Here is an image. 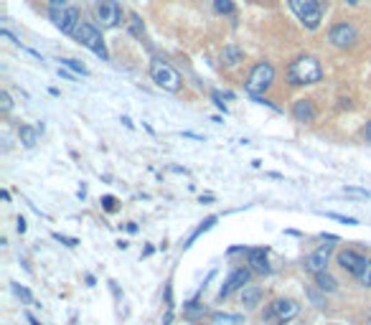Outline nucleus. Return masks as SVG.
Masks as SVG:
<instances>
[{
    "instance_id": "f257e3e1",
    "label": "nucleus",
    "mask_w": 371,
    "mask_h": 325,
    "mask_svg": "<svg viewBox=\"0 0 371 325\" xmlns=\"http://www.w3.org/2000/svg\"><path fill=\"white\" fill-rule=\"evenodd\" d=\"M287 82L293 87H308V84H318L323 79V67L315 56H297L295 61H290V67L285 71Z\"/></svg>"
},
{
    "instance_id": "f03ea898",
    "label": "nucleus",
    "mask_w": 371,
    "mask_h": 325,
    "mask_svg": "<svg viewBox=\"0 0 371 325\" xmlns=\"http://www.w3.org/2000/svg\"><path fill=\"white\" fill-rule=\"evenodd\" d=\"M272 82H275V69H272V64L270 61H260V64H254L249 76H247L245 89L252 94V97H262V94L272 87Z\"/></svg>"
},
{
    "instance_id": "7ed1b4c3",
    "label": "nucleus",
    "mask_w": 371,
    "mask_h": 325,
    "mask_svg": "<svg viewBox=\"0 0 371 325\" xmlns=\"http://www.w3.org/2000/svg\"><path fill=\"white\" fill-rule=\"evenodd\" d=\"M290 10L295 13V18L303 23V28L308 31H315L323 21V8L318 0H287Z\"/></svg>"
},
{
    "instance_id": "20e7f679",
    "label": "nucleus",
    "mask_w": 371,
    "mask_h": 325,
    "mask_svg": "<svg viewBox=\"0 0 371 325\" xmlns=\"http://www.w3.org/2000/svg\"><path fill=\"white\" fill-rule=\"evenodd\" d=\"M150 79L155 82V87H161L163 92H178L181 89V74L163 58L150 61Z\"/></svg>"
},
{
    "instance_id": "39448f33",
    "label": "nucleus",
    "mask_w": 371,
    "mask_h": 325,
    "mask_svg": "<svg viewBox=\"0 0 371 325\" xmlns=\"http://www.w3.org/2000/svg\"><path fill=\"white\" fill-rule=\"evenodd\" d=\"M74 38L82 43V46H87L89 51H94L102 61H107V58H110V54H107V46H104V38H102V34H100V28H97V25L82 21V23L76 25Z\"/></svg>"
},
{
    "instance_id": "423d86ee",
    "label": "nucleus",
    "mask_w": 371,
    "mask_h": 325,
    "mask_svg": "<svg viewBox=\"0 0 371 325\" xmlns=\"http://www.w3.org/2000/svg\"><path fill=\"white\" fill-rule=\"evenodd\" d=\"M297 313H300V305L295 300H290V298H278V300L270 302V308L265 313V320L267 323H275V325H287L290 320H295Z\"/></svg>"
},
{
    "instance_id": "0eeeda50",
    "label": "nucleus",
    "mask_w": 371,
    "mask_h": 325,
    "mask_svg": "<svg viewBox=\"0 0 371 325\" xmlns=\"http://www.w3.org/2000/svg\"><path fill=\"white\" fill-rule=\"evenodd\" d=\"M94 16L102 23V28H117L122 23V8L117 0H97Z\"/></svg>"
},
{
    "instance_id": "6e6552de",
    "label": "nucleus",
    "mask_w": 371,
    "mask_h": 325,
    "mask_svg": "<svg viewBox=\"0 0 371 325\" xmlns=\"http://www.w3.org/2000/svg\"><path fill=\"white\" fill-rule=\"evenodd\" d=\"M51 23L59 28L61 34H71L74 36L76 25L82 23L79 21V10L71 8V5H59V8H51Z\"/></svg>"
},
{
    "instance_id": "1a4fd4ad",
    "label": "nucleus",
    "mask_w": 371,
    "mask_h": 325,
    "mask_svg": "<svg viewBox=\"0 0 371 325\" xmlns=\"http://www.w3.org/2000/svg\"><path fill=\"white\" fill-rule=\"evenodd\" d=\"M356 38H359L356 28L351 23H346V21L330 25V31H328L330 46H336V49H351V46L356 43Z\"/></svg>"
},
{
    "instance_id": "9d476101",
    "label": "nucleus",
    "mask_w": 371,
    "mask_h": 325,
    "mask_svg": "<svg viewBox=\"0 0 371 325\" xmlns=\"http://www.w3.org/2000/svg\"><path fill=\"white\" fill-rule=\"evenodd\" d=\"M330 244L321 247V249H315L313 254L303 259V269L305 272H311V275H323V272H328V262H330Z\"/></svg>"
},
{
    "instance_id": "9b49d317",
    "label": "nucleus",
    "mask_w": 371,
    "mask_h": 325,
    "mask_svg": "<svg viewBox=\"0 0 371 325\" xmlns=\"http://www.w3.org/2000/svg\"><path fill=\"white\" fill-rule=\"evenodd\" d=\"M336 262H338V267L344 269V272L359 277V275H361L363 265H366V257H363V254H359V251H354V249H341V251H338Z\"/></svg>"
},
{
    "instance_id": "f8f14e48",
    "label": "nucleus",
    "mask_w": 371,
    "mask_h": 325,
    "mask_svg": "<svg viewBox=\"0 0 371 325\" xmlns=\"http://www.w3.org/2000/svg\"><path fill=\"white\" fill-rule=\"evenodd\" d=\"M249 277H252V269H249V267H236L234 272L227 277V282L221 284V290H219L221 300H224V298H229L234 290H245L247 282H249Z\"/></svg>"
},
{
    "instance_id": "ddd939ff",
    "label": "nucleus",
    "mask_w": 371,
    "mask_h": 325,
    "mask_svg": "<svg viewBox=\"0 0 371 325\" xmlns=\"http://www.w3.org/2000/svg\"><path fill=\"white\" fill-rule=\"evenodd\" d=\"M247 265L254 275H270V262H267V249L265 247H254L247 251Z\"/></svg>"
},
{
    "instance_id": "4468645a",
    "label": "nucleus",
    "mask_w": 371,
    "mask_h": 325,
    "mask_svg": "<svg viewBox=\"0 0 371 325\" xmlns=\"http://www.w3.org/2000/svg\"><path fill=\"white\" fill-rule=\"evenodd\" d=\"M315 104H313V100H297L295 104H293V117H295V122H300V125H308V122H313L315 120Z\"/></svg>"
},
{
    "instance_id": "2eb2a0df",
    "label": "nucleus",
    "mask_w": 371,
    "mask_h": 325,
    "mask_svg": "<svg viewBox=\"0 0 371 325\" xmlns=\"http://www.w3.org/2000/svg\"><path fill=\"white\" fill-rule=\"evenodd\" d=\"M262 298H265V290H262L260 284H247L245 290L239 292V300H242V305H245L247 310L257 308L262 302Z\"/></svg>"
},
{
    "instance_id": "dca6fc26",
    "label": "nucleus",
    "mask_w": 371,
    "mask_h": 325,
    "mask_svg": "<svg viewBox=\"0 0 371 325\" xmlns=\"http://www.w3.org/2000/svg\"><path fill=\"white\" fill-rule=\"evenodd\" d=\"M18 140H21L23 148H34L36 142H38V130H36L34 125H21V130H18Z\"/></svg>"
},
{
    "instance_id": "f3484780",
    "label": "nucleus",
    "mask_w": 371,
    "mask_h": 325,
    "mask_svg": "<svg viewBox=\"0 0 371 325\" xmlns=\"http://www.w3.org/2000/svg\"><path fill=\"white\" fill-rule=\"evenodd\" d=\"M315 287H318L321 292H336L338 282H336V277H333V275L323 272V275H315Z\"/></svg>"
},
{
    "instance_id": "a211bd4d",
    "label": "nucleus",
    "mask_w": 371,
    "mask_h": 325,
    "mask_svg": "<svg viewBox=\"0 0 371 325\" xmlns=\"http://www.w3.org/2000/svg\"><path fill=\"white\" fill-rule=\"evenodd\" d=\"M242 58H245V54H242V49H236V46H227V49L221 51V61L229 64V67H236Z\"/></svg>"
},
{
    "instance_id": "6ab92c4d",
    "label": "nucleus",
    "mask_w": 371,
    "mask_h": 325,
    "mask_svg": "<svg viewBox=\"0 0 371 325\" xmlns=\"http://www.w3.org/2000/svg\"><path fill=\"white\" fill-rule=\"evenodd\" d=\"M61 67H67L69 71L76 76H89V69H87L82 61H76V58H61Z\"/></svg>"
},
{
    "instance_id": "aec40b11",
    "label": "nucleus",
    "mask_w": 371,
    "mask_h": 325,
    "mask_svg": "<svg viewBox=\"0 0 371 325\" xmlns=\"http://www.w3.org/2000/svg\"><path fill=\"white\" fill-rule=\"evenodd\" d=\"M214 325H242V315H227V313H216L211 317Z\"/></svg>"
},
{
    "instance_id": "412c9836",
    "label": "nucleus",
    "mask_w": 371,
    "mask_h": 325,
    "mask_svg": "<svg viewBox=\"0 0 371 325\" xmlns=\"http://www.w3.org/2000/svg\"><path fill=\"white\" fill-rule=\"evenodd\" d=\"M127 25H130L133 36H137V38H143V36H145V25H143V21H140V16H137V13H130V21H127Z\"/></svg>"
},
{
    "instance_id": "4be33fe9",
    "label": "nucleus",
    "mask_w": 371,
    "mask_h": 325,
    "mask_svg": "<svg viewBox=\"0 0 371 325\" xmlns=\"http://www.w3.org/2000/svg\"><path fill=\"white\" fill-rule=\"evenodd\" d=\"M203 313H206V308H203L199 300H191L186 305V317H188V320H196V317H201Z\"/></svg>"
},
{
    "instance_id": "5701e85b",
    "label": "nucleus",
    "mask_w": 371,
    "mask_h": 325,
    "mask_svg": "<svg viewBox=\"0 0 371 325\" xmlns=\"http://www.w3.org/2000/svg\"><path fill=\"white\" fill-rule=\"evenodd\" d=\"M214 10L219 16H232L234 13V0H214Z\"/></svg>"
},
{
    "instance_id": "b1692460",
    "label": "nucleus",
    "mask_w": 371,
    "mask_h": 325,
    "mask_svg": "<svg viewBox=\"0 0 371 325\" xmlns=\"http://www.w3.org/2000/svg\"><path fill=\"white\" fill-rule=\"evenodd\" d=\"M214 224H216V216H209V218H206V221H201V226H199V229H196V232L191 234V239H188V244L194 242L196 236H201L203 232H209V229H211V226H214ZM188 244H186V247H188Z\"/></svg>"
},
{
    "instance_id": "393cba45",
    "label": "nucleus",
    "mask_w": 371,
    "mask_h": 325,
    "mask_svg": "<svg viewBox=\"0 0 371 325\" xmlns=\"http://www.w3.org/2000/svg\"><path fill=\"white\" fill-rule=\"evenodd\" d=\"M13 292H16L18 298L25 302V305H36V300H34V295L31 292L25 290V287H21V284H13Z\"/></svg>"
},
{
    "instance_id": "a878e982",
    "label": "nucleus",
    "mask_w": 371,
    "mask_h": 325,
    "mask_svg": "<svg viewBox=\"0 0 371 325\" xmlns=\"http://www.w3.org/2000/svg\"><path fill=\"white\" fill-rule=\"evenodd\" d=\"M308 298H311V302L315 308H323V305H326V298H321V292L315 290V287H308Z\"/></svg>"
},
{
    "instance_id": "bb28decb",
    "label": "nucleus",
    "mask_w": 371,
    "mask_h": 325,
    "mask_svg": "<svg viewBox=\"0 0 371 325\" xmlns=\"http://www.w3.org/2000/svg\"><path fill=\"white\" fill-rule=\"evenodd\" d=\"M359 280H361L363 287H371V259H366V265H363L361 275H359Z\"/></svg>"
},
{
    "instance_id": "cd10ccee",
    "label": "nucleus",
    "mask_w": 371,
    "mask_h": 325,
    "mask_svg": "<svg viewBox=\"0 0 371 325\" xmlns=\"http://www.w3.org/2000/svg\"><path fill=\"white\" fill-rule=\"evenodd\" d=\"M326 216H328V218H336V221H341V224H346V226H356V224H359V221H356L354 216H344V214H333V211H328Z\"/></svg>"
},
{
    "instance_id": "c85d7f7f",
    "label": "nucleus",
    "mask_w": 371,
    "mask_h": 325,
    "mask_svg": "<svg viewBox=\"0 0 371 325\" xmlns=\"http://www.w3.org/2000/svg\"><path fill=\"white\" fill-rule=\"evenodd\" d=\"M344 193H346V196H359V199H369V196H371L366 188H356V186H346V188H344Z\"/></svg>"
},
{
    "instance_id": "c756f323",
    "label": "nucleus",
    "mask_w": 371,
    "mask_h": 325,
    "mask_svg": "<svg viewBox=\"0 0 371 325\" xmlns=\"http://www.w3.org/2000/svg\"><path fill=\"white\" fill-rule=\"evenodd\" d=\"M102 206H104V211H117V199H115V196H104V199H102Z\"/></svg>"
},
{
    "instance_id": "7c9ffc66",
    "label": "nucleus",
    "mask_w": 371,
    "mask_h": 325,
    "mask_svg": "<svg viewBox=\"0 0 371 325\" xmlns=\"http://www.w3.org/2000/svg\"><path fill=\"white\" fill-rule=\"evenodd\" d=\"M10 107H13V102H10V94L8 92H0V109H3V112H10Z\"/></svg>"
},
{
    "instance_id": "2f4dec72",
    "label": "nucleus",
    "mask_w": 371,
    "mask_h": 325,
    "mask_svg": "<svg viewBox=\"0 0 371 325\" xmlns=\"http://www.w3.org/2000/svg\"><path fill=\"white\" fill-rule=\"evenodd\" d=\"M211 100H214V104H216V107L224 109V112H227V104H224V97H221L219 92H211Z\"/></svg>"
},
{
    "instance_id": "473e14b6",
    "label": "nucleus",
    "mask_w": 371,
    "mask_h": 325,
    "mask_svg": "<svg viewBox=\"0 0 371 325\" xmlns=\"http://www.w3.org/2000/svg\"><path fill=\"white\" fill-rule=\"evenodd\" d=\"M54 239H59V242H64V244H67V247H76V244H79V242H76V239H69V236H61V234H54Z\"/></svg>"
},
{
    "instance_id": "72a5a7b5",
    "label": "nucleus",
    "mask_w": 371,
    "mask_h": 325,
    "mask_svg": "<svg viewBox=\"0 0 371 325\" xmlns=\"http://www.w3.org/2000/svg\"><path fill=\"white\" fill-rule=\"evenodd\" d=\"M0 36H3V38H8L10 43H16V46H18V43H21V41H16V36L10 34V31H5V28H3V31H0Z\"/></svg>"
},
{
    "instance_id": "f704fd0d",
    "label": "nucleus",
    "mask_w": 371,
    "mask_h": 325,
    "mask_svg": "<svg viewBox=\"0 0 371 325\" xmlns=\"http://www.w3.org/2000/svg\"><path fill=\"white\" fill-rule=\"evenodd\" d=\"M16 229H18V234H23V232H25V218H23V216L18 218V224H16Z\"/></svg>"
},
{
    "instance_id": "c9c22d12",
    "label": "nucleus",
    "mask_w": 371,
    "mask_h": 325,
    "mask_svg": "<svg viewBox=\"0 0 371 325\" xmlns=\"http://www.w3.org/2000/svg\"><path fill=\"white\" fill-rule=\"evenodd\" d=\"M51 8H59V5H67V0H49Z\"/></svg>"
},
{
    "instance_id": "e433bc0d",
    "label": "nucleus",
    "mask_w": 371,
    "mask_h": 325,
    "mask_svg": "<svg viewBox=\"0 0 371 325\" xmlns=\"http://www.w3.org/2000/svg\"><path fill=\"white\" fill-rule=\"evenodd\" d=\"M25 317H28V323H31V325H41V323H38V320H36L34 315H31V313H25Z\"/></svg>"
},
{
    "instance_id": "4c0bfd02",
    "label": "nucleus",
    "mask_w": 371,
    "mask_h": 325,
    "mask_svg": "<svg viewBox=\"0 0 371 325\" xmlns=\"http://www.w3.org/2000/svg\"><path fill=\"white\" fill-rule=\"evenodd\" d=\"M211 201H214V196H211V193H206V196H201V203H211Z\"/></svg>"
},
{
    "instance_id": "58836bf2",
    "label": "nucleus",
    "mask_w": 371,
    "mask_h": 325,
    "mask_svg": "<svg viewBox=\"0 0 371 325\" xmlns=\"http://www.w3.org/2000/svg\"><path fill=\"white\" fill-rule=\"evenodd\" d=\"M363 135H366V140L371 142V122H369V125H366V130H363Z\"/></svg>"
},
{
    "instance_id": "ea45409f",
    "label": "nucleus",
    "mask_w": 371,
    "mask_h": 325,
    "mask_svg": "<svg viewBox=\"0 0 371 325\" xmlns=\"http://www.w3.org/2000/svg\"><path fill=\"white\" fill-rule=\"evenodd\" d=\"M348 5H359V0H346Z\"/></svg>"
},
{
    "instance_id": "a19ab883",
    "label": "nucleus",
    "mask_w": 371,
    "mask_h": 325,
    "mask_svg": "<svg viewBox=\"0 0 371 325\" xmlns=\"http://www.w3.org/2000/svg\"><path fill=\"white\" fill-rule=\"evenodd\" d=\"M366 325H371V317H369V323H366Z\"/></svg>"
}]
</instances>
